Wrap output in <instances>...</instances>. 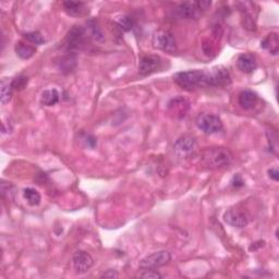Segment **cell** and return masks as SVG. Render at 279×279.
<instances>
[{"label": "cell", "mask_w": 279, "mask_h": 279, "mask_svg": "<svg viewBox=\"0 0 279 279\" xmlns=\"http://www.w3.org/2000/svg\"><path fill=\"white\" fill-rule=\"evenodd\" d=\"M27 82H28L27 77H25V76H19V77H17V78H14V79L11 81L12 89H13V90H17V91L23 90L24 87L27 85Z\"/></svg>", "instance_id": "cb8c5ba5"}, {"label": "cell", "mask_w": 279, "mask_h": 279, "mask_svg": "<svg viewBox=\"0 0 279 279\" xmlns=\"http://www.w3.org/2000/svg\"><path fill=\"white\" fill-rule=\"evenodd\" d=\"M264 245H265V242L264 241H258V242H254V243H252V246L250 247V251H256V250L264 247Z\"/></svg>", "instance_id": "4dcf8cb0"}, {"label": "cell", "mask_w": 279, "mask_h": 279, "mask_svg": "<svg viewBox=\"0 0 279 279\" xmlns=\"http://www.w3.org/2000/svg\"><path fill=\"white\" fill-rule=\"evenodd\" d=\"M231 83V76L224 65H214L210 69L203 70L204 87H225Z\"/></svg>", "instance_id": "7a4b0ae2"}, {"label": "cell", "mask_w": 279, "mask_h": 279, "mask_svg": "<svg viewBox=\"0 0 279 279\" xmlns=\"http://www.w3.org/2000/svg\"><path fill=\"white\" fill-rule=\"evenodd\" d=\"M268 177L274 181L279 180V171L277 168H270V169H268Z\"/></svg>", "instance_id": "f546056e"}, {"label": "cell", "mask_w": 279, "mask_h": 279, "mask_svg": "<svg viewBox=\"0 0 279 279\" xmlns=\"http://www.w3.org/2000/svg\"><path fill=\"white\" fill-rule=\"evenodd\" d=\"M72 264L76 273L84 274L93 267L94 259L92 258L90 253H87L86 251H82V250H79V251L73 254Z\"/></svg>", "instance_id": "8fae6325"}, {"label": "cell", "mask_w": 279, "mask_h": 279, "mask_svg": "<svg viewBox=\"0 0 279 279\" xmlns=\"http://www.w3.org/2000/svg\"><path fill=\"white\" fill-rule=\"evenodd\" d=\"M14 49H16L17 56L21 58V59H24V60L30 59V58H32L36 53L35 47L30 45V44H26L23 42H18Z\"/></svg>", "instance_id": "ffe728a7"}, {"label": "cell", "mask_w": 279, "mask_h": 279, "mask_svg": "<svg viewBox=\"0 0 279 279\" xmlns=\"http://www.w3.org/2000/svg\"><path fill=\"white\" fill-rule=\"evenodd\" d=\"M175 83L186 91H194L204 89L203 70H189L176 73L173 76Z\"/></svg>", "instance_id": "3957f363"}, {"label": "cell", "mask_w": 279, "mask_h": 279, "mask_svg": "<svg viewBox=\"0 0 279 279\" xmlns=\"http://www.w3.org/2000/svg\"><path fill=\"white\" fill-rule=\"evenodd\" d=\"M231 185L232 187L234 188H240V187H243L245 186V181L243 179H242L239 175H236L234 177L232 178V181H231Z\"/></svg>", "instance_id": "f1b7e54d"}, {"label": "cell", "mask_w": 279, "mask_h": 279, "mask_svg": "<svg viewBox=\"0 0 279 279\" xmlns=\"http://www.w3.org/2000/svg\"><path fill=\"white\" fill-rule=\"evenodd\" d=\"M117 23H118L119 27L123 32H129L131 31V28L133 27V21L129 17H120L117 20Z\"/></svg>", "instance_id": "d4e9b609"}, {"label": "cell", "mask_w": 279, "mask_h": 279, "mask_svg": "<svg viewBox=\"0 0 279 279\" xmlns=\"http://www.w3.org/2000/svg\"><path fill=\"white\" fill-rule=\"evenodd\" d=\"M63 10L68 16L81 18L84 17L87 13V8L84 3H76V2H64L62 3Z\"/></svg>", "instance_id": "2e32d148"}, {"label": "cell", "mask_w": 279, "mask_h": 279, "mask_svg": "<svg viewBox=\"0 0 279 279\" xmlns=\"http://www.w3.org/2000/svg\"><path fill=\"white\" fill-rule=\"evenodd\" d=\"M57 65L63 75H69L77 68V58L75 55H64L57 61Z\"/></svg>", "instance_id": "e0dca14e"}, {"label": "cell", "mask_w": 279, "mask_h": 279, "mask_svg": "<svg viewBox=\"0 0 279 279\" xmlns=\"http://www.w3.org/2000/svg\"><path fill=\"white\" fill-rule=\"evenodd\" d=\"M238 101L241 108H243L245 110H250L254 108L256 104H258L259 96L258 94L251 90H245L239 94Z\"/></svg>", "instance_id": "9a60e30c"}, {"label": "cell", "mask_w": 279, "mask_h": 279, "mask_svg": "<svg viewBox=\"0 0 279 279\" xmlns=\"http://www.w3.org/2000/svg\"><path fill=\"white\" fill-rule=\"evenodd\" d=\"M261 47L271 55H277L279 50V39L277 33H270L261 42Z\"/></svg>", "instance_id": "ac0fdd59"}, {"label": "cell", "mask_w": 279, "mask_h": 279, "mask_svg": "<svg viewBox=\"0 0 279 279\" xmlns=\"http://www.w3.org/2000/svg\"><path fill=\"white\" fill-rule=\"evenodd\" d=\"M190 104L189 101L186 98L182 97H176L171 99L169 102V106H168V109H169V113L173 115L175 118H185L187 116V113L189 112Z\"/></svg>", "instance_id": "4fadbf2b"}, {"label": "cell", "mask_w": 279, "mask_h": 279, "mask_svg": "<svg viewBox=\"0 0 279 279\" xmlns=\"http://www.w3.org/2000/svg\"><path fill=\"white\" fill-rule=\"evenodd\" d=\"M223 218L226 224H228L238 229L246 228L249 224V218L247 214L243 211H241L239 208H230L228 211H226Z\"/></svg>", "instance_id": "7c38bea8"}, {"label": "cell", "mask_w": 279, "mask_h": 279, "mask_svg": "<svg viewBox=\"0 0 279 279\" xmlns=\"http://www.w3.org/2000/svg\"><path fill=\"white\" fill-rule=\"evenodd\" d=\"M23 38L27 42L35 44V45H43V44H45L46 42L40 32H27L23 35Z\"/></svg>", "instance_id": "603a6c76"}, {"label": "cell", "mask_w": 279, "mask_h": 279, "mask_svg": "<svg viewBox=\"0 0 279 279\" xmlns=\"http://www.w3.org/2000/svg\"><path fill=\"white\" fill-rule=\"evenodd\" d=\"M118 277H119L118 271L115 270V269H108L100 276V278H106V279L107 278L108 279H114V278H118Z\"/></svg>", "instance_id": "4316f807"}, {"label": "cell", "mask_w": 279, "mask_h": 279, "mask_svg": "<svg viewBox=\"0 0 279 279\" xmlns=\"http://www.w3.org/2000/svg\"><path fill=\"white\" fill-rule=\"evenodd\" d=\"M237 67L241 72L249 75V73H252L258 68V61H256L255 56L252 54H242L237 59Z\"/></svg>", "instance_id": "5bb4252c"}, {"label": "cell", "mask_w": 279, "mask_h": 279, "mask_svg": "<svg viewBox=\"0 0 279 279\" xmlns=\"http://www.w3.org/2000/svg\"><path fill=\"white\" fill-rule=\"evenodd\" d=\"M152 44L155 48L166 53H175L177 50V43L172 34L165 30H158L153 34Z\"/></svg>", "instance_id": "9c48e42d"}, {"label": "cell", "mask_w": 279, "mask_h": 279, "mask_svg": "<svg viewBox=\"0 0 279 279\" xmlns=\"http://www.w3.org/2000/svg\"><path fill=\"white\" fill-rule=\"evenodd\" d=\"M195 124L205 134L208 135L220 133L224 130V123L222 119H220V117L214 114L199 115L195 120Z\"/></svg>", "instance_id": "5b68a950"}, {"label": "cell", "mask_w": 279, "mask_h": 279, "mask_svg": "<svg viewBox=\"0 0 279 279\" xmlns=\"http://www.w3.org/2000/svg\"><path fill=\"white\" fill-rule=\"evenodd\" d=\"M84 142H85V144H86L87 146H89V148H91V149L95 148V145L97 144L96 138H95V137L92 136V135H90V134H86V135H85V137H84Z\"/></svg>", "instance_id": "83f0119b"}, {"label": "cell", "mask_w": 279, "mask_h": 279, "mask_svg": "<svg viewBox=\"0 0 279 279\" xmlns=\"http://www.w3.org/2000/svg\"><path fill=\"white\" fill-rule=\"evenodd\" d=\"M163 61L164 60L158 55L144 56L138 64V75L141 77H148L160 71L163 69Z\"/></svg>", "instance_id": "30bf717a"}, {"label": "cell", "mask_w": 279, "mask_h": 279, "mask_svg": "<svg viewBox=\"0 0 279 279\" xmlns=\"http://www.w3.org/2000/svg\"><path fill=\"white\" fill-rule=\"evenodd\" d=\"M138 277L141 278H145V279H159L163 276H161L157 270L152 269V268H145L144 270H142L141 273H140Z\"/></svg>", "instance_id": "484cf974"}, {"label": "cell", "mask_w": 279, "mask_h": 279, "mask_svg": "<svg viewBox=\"0 0 279 279\" xmlns=\"http://www.w3.org/2000/svg\"><path fill=\"white\" fill-rule=\"evenodd\" d=\"M91 39L87 27L82 25H75L71 27L65 36V45L69 50L81 49L86 45V42Z\"/></svg>", "instance_id": "8992f818"}, {"label": "cell", "mask_w": 279, "mask_h": 279, "mask_svg": "<svg viewBox=\"0 0 279 279\" xmlns=\"http://www.w3.org/2000/svg\"><path fill=\"white\" fill-rule=\"evenodd\" d=\"M232 153L226 148H210L201 152L200 166L204 170H219L232 163Z\"/></svg>", "instance_id": "6da1fadb"}, {"label": "cell", "mask_w": 279, "mask_h": 279, "mask_svg": "<svg viewBox=\"0 0 279 279\" xmlns=\"http://www.w3.org/2000/svg\"><path fill=\"white\" fill-rule=\"evenodd\" d=\"M12 85H11V81L9 82V80H3L2 82V91H0V100H2V104L6 105L11 100L12 97Z\"/></svg>", "instance_id": "7402d4cb"}, {"label": "cell", "mask_w": 279, "mask_h": 279, "mask_svg": "<svg viewBox=\"0 0 279 279\" xmlns=\"http://www.w3.org/2000/svg\"><path fill=\"white\" fill-rule=\"evenodd\" d=\"M212 6V2H186L180 4L177 9H176V13L181 19L185 20H196L201 18L203 12L210 9Z\"/></svg>", "instance_id": "277c9868"}, {"label": "cell", "mask_w": 279, "mask_h": 279, "mask_svg": "<svg viewBox=\"0 0 279 279\" xmlns=\"http://www.w3.org/2000/svg\"><path fill=\"white\" fill-rule=\"evenodd\" d=\"M59 99H60V95H59V92H58L56 89L45 90L41 95V104L43 106H47V107L55 106L57 102L59 101Z\"/></svg>", "instance_id": "d6986e66"}, {"label": "cell", "mask_w": 279, "mask_h": 279, "mask_svg": "<svg viewBox=\"0 0 279 279\" xmlns=\"http://www.w3.org/2000/svg\"><path fill=\"white\" fill-rule=\"evenodd\" d=\"M199 145L195 137L191 135L180 136L173 144V151L176 155L180 158H190L195 156Z\"/></svg>", "instance_id": "52a82bcc"}, {"label": "cell", "mask_w": 279, "mask_h": 279, "mask_svg": "<svg viewBox=\"0 0 279 279\" xmlns=\"http://www.w3.org/2000/svg\"><path fill=\"white\" fill-rule=\"evenodd\" d=\"M171 261V254L167 250H160V251L154 252L150 255H146L138 263V266L142 269L152 268L155 269L161 266L167 265Z\"/></svg>", "instance_id": "ba28073f"}, {"label": "cell", "mask_w": 279, "mask_h": 279, "mask_svg": "<svg viewBox=\"0 0 279 279\" xmlns=\"http://www.w3.org/2000/svg\"><path fill=\"white\" fill-rule=\"evenodd\" d=\"M23 196L24 199L27 201V203L31 205V206H39L42 201V196L38 190L33 188H26L23 191Z\"/></svg>", "instance_id": "44dd1931"}]
</instances>
